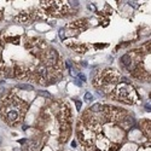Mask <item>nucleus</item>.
I'll use <instances>...</instances> for the list:
<instances>
[{
  "label": "nucleus",
  "instance_id": "6",
  "mask_svg": "<svg viewBox=\"0 0 151 151\" xmlns=\"http://www.w3.org/2000/svg\"><path fill=\"white\" fill-rule=\"evenodd\" d=\"M92 98H93V96H92V94H91L90 92H87V93L85 94V99H87V100H91Z\"/></svg>",
  "mask_w": 151,
  "mask_h": 151
},
{
  "label": "nucleus",
  "instance_id": "4",
  "mask_svg": "<svg viewBox=\"0 0 151 151\" xmlns=\"http://www.w3.org/2000/svg\"><path fill=\"white\" fill-rule=\"evenodd\" d=\"M102 109V105L100 104H94V105H92V108H91V111H93V112H97V111H99V110Z\"/></svg>",
  "mask_w": 151,
  "mask_h": 151
},
{
  "label": "nucleus",
  "instance_id": "2",
  "mask_svg": "<svg viewBox=\"0 0 151 151\" xmlns=\"http://www.w3.org/2000/svg\"><path fill=\"white\" fill-rule=\"evenodd\" d=\"M116 99L132 104L137 100V93L132 86H129L127 83H122L116 88Z\"/></svg>",
  "mask_w": 151,
  "mask_h": 151
},
{
  "label": "nucleus",
  "instance_id": "7",
  "mask_svg": "<svg viewBox=\"0 0 151 151\" xmlns=\"http://www.w3.org/2000/svg\"><path fill=\"white\" fill-rule=\"evenodd\" d=\"M79 77H80L82 81H86V76H85L83 74H79Z\"/></svg>",
  "mask_w": 151,
  "mask_h": 151
},
{
  "label": "nucleus",
  "instance_id": "5",
  "mask_svg": "<svg viewBox=\"0 0 151 151\" xmlns=\"http://www.w3.org/2000/svg\"><path fill=\"white\" fill-rule=\"evenodd\" d=\"M39 93H40V96L46 97V98H51V97H52L51 94H50V93H48V92H46V91H40Z\"/></svg>",
  "mask_w": 151,
  "mask_h": 151
},
{
  "label": "nucleus",
  "instance_id": "8",
  "mask_svg": "<svg viewBox=\"0 0 151 151\" xmlns=\"http://www.w3.org/2000/svg\"><path fill=\"white\" fill-rule=\"evenodd\" d=\"M76 108H77V110H80V109H81V103H80L79 100L76 102Z\"/></svg>",
  "mask_w": 151,
  "mask_h": 151
},
{
  "label": "nucleus",
  "instance_id": "1",
  "mask_svg": "<svg viewBox=\"0 0 151 151\" xmlns=\"http://www.w3.org/2000/svg\"><path fill=\"white\" fill-rule=\"evenodd\" d=\"M27 103L22 102L15 96H9L7 98L2 99L1 105H0V114L2 120L6 123L15 126L19 123L22 119L26 115L27 111Z\"/></svg>",
  "mask_w": 151,
  "mask_h": 151
},
{
  "label": "nucleus",
  "instance_id": "3",
  "mask_svg": "<svg viewBox=\"0 0 151 151\" xmlns=\"http://www.w3.org/2000/svg\"><path fill=\"white\" fill-rule=\"evenodd\" d=\"M17 87H18V88H22V90H27V91L34 90V88H33V86H30V85H18Z\"/></svg>",
  "mask_w": 151,
  "mask_h": 151
}]
</instances>
